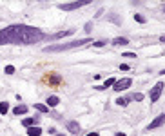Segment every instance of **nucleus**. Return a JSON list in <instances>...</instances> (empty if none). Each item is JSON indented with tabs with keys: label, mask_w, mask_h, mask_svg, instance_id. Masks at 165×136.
I'll use <instances>...</instances> for the list:
<instances>
[{
	"label": "nucleus",
	"mask_w": 165,
	"mask_h": 136,
	"mask_svg": "<svg viewBox=\"0 0 165 136\" xmlns=\"http://www.w3.org/2000/svg\"><path fill=\"white\" fill-rule=\"evenodd\" d=\"M109 20H111V22H116V24H120V20H118V16H115V15H112V16H109Z\"/></svg>",
	"instance_id": "24"
},
{
	"label": "nucleus",
	"mask_w": 165,
	"mask_h": 136,
	"mask_svg": "<svg viewBox=\"0 0 165 136\" xmlns=\"http://www.w3.org/2000/svg\"><path fill=\"white\" fill-rule=\"evenodd\" d=\"M40 2H42V0H40Z\"/></svg>",
	"instance_id": "31"
},
{
	"label": "nucleus",
	"mask_w": 165,
	"mask_h": 136,
	"mask_svg": "<svg viewBox=\"0 0 165 136\" xmlns=\"http://www.w3.org/2000/svg\"><path fill=\"white\" fill-rule=\"evenodd\" d=\"M160 42H163V44H165V35H161V36H160Z\"/></svg>",
	"instance_id": "27"
},
{
	"label": "nucleus",
	"mask_w": 165,
	"mask_h": 136,
	"mask_svg": "<svg viewBox=\"0 0 165 136\" xmlns=\"http://www.w3.org/2000/svg\"><path fill=\"white\" fill-rule=\"evenodd\" d=\"M116 103H118V105H122V107H125L127 103H129V98H118Z\"/></svg>",
	"instance_id": "17"
},
{
	"label": "nucleus",
	"mask_w": 165,
	"mask_h": 136,
	"mask_svg": "<svg viewBox=\"0 0 165 136\" xmlns=\"http://www.w3.org/2000/svg\"><path fill=\"white\" fill-rule=\"evenodd\" d=\"M9 111V103L7 102H0V114H6Z\"/></svg>",
	"instance_id": "15"
},
{
	"label": "nucleus",
	"mask_w": 165,
	"mask_h": 136,
	"mask_svg": "<svg viewBox=\"0 0 165 136\" xmlns=\"http://www.w3.org/2000/svg\"><path fill=\"white\" fill-rule=\"evenodd\" d=\"M75 33V29H65V31H60V33H55L53 36H51V38H64V36H69V35H73Z\"/></svg>",
	"instance_id": "10"
},
{
	"label": "nucleus",
	"mask_w": 165,
	"mask_h": 136,
	"mask_svg": "<svg viewBox=\"0 0 165 136\" xmlns=\"http://www.w3.org/2000/svg\"><path fill=\"white\" fill-rule=\"evenodd\" d=\"M87 136H100V134H98V132H89Z\"/></svg>",
	"instance_id": "26"
},
{
	"label": "nucleus",
	"mask_w": 165,
	"mask_h": 136,
	"mask_svg": "<svg viewBox=\"0 0 165 136\" xmlns=\"http://www.w3.org/2000/svg\"><path fill=\"white\" fill-rule=\"evenodd\" d=\"M163 123H165V114H160L158 118H154V120L151 122V125L147 127V131H152V129H156V127H161Z\"/></svg>",
	"instance_id": "6"
},
{
	"label": "nucleus",
	"mask_w": 165,
	"mask_h": 136,
	"mask_svg": "<svg viewBox=\"0 0 165 136\" xmlns=\"http://www.w3.org/2000/svg\"><path fill=\"white\" fill-rule=\"evenodd\" d=\"M40 122V116H31V118H24L22 123H24V127H31V125H36Z\"/></svg>",
	"instance_id": "7"
},
{
	"label": "nucleus",
	"mask_w": 165,
	"mask_h": 136,
	"mask_svg": "<svg viewBox=\"0 0 165 136\" xmlns=\"http://www.w3.org/2000/svg\"><path fill=\"white\" fill-rule=\"evenodd\" d=\"M91 2H92V0H76V2H71V4H60L58 9H62V11H73V9L84 7V6H87Z\"/></svg>",
	"instance_id": "3"
},
{
	"label": "nucleus",
	"mask_w": 165,
	"mask_h": 136,
	"mask_svg": "<svg viewBox=\"0 0 165 136\" xmlns=\"http://www.w3.org/2000/svg\"><path fill=\"white\" fill-rule=\"evenodd\" d=\"M131 83H132V80H131V78H122V80H116L115 83H112V85H115L112 89L120 93V91H125V89H129V87H131Z\"/></svg>",
	"instance_id": "4"
},
{
	"label": "nucleus",
	"mask_w": 165,
	"mask_h": 136,
	"mask_svg": "<svg viewBox=\"0 0 165 136\" xmlns=\"http://www.w3.org/2000/svg\"><path fill=\"white\" fill-rule=\"evenodd\" d=\"M56 136H64V134H56Z\"/></svg>",
	"instance_id": "30"
},
{
	"label": "nucleus",
	"mask_w": 165,
	"mask_h": 136,
	"mask_svg": "<svg viewBox=\"0 0 165 136\" xmlns=\"http://www.w3.org/2000/svg\"><path fill=\"white\" fill-rule=\"evenodd\" d=\"M85 44H91V38H82V40H73L69 44H56V46H47L44 47V53H58V51H67V49H76Z\"/></svg>",
	"instance_id": "2"
},
{
	"label": "nucleus",
	"mask_w": 165,
	"mask_h": 136,
	"mask_svg": "<svg viewBox=\"0 0 165 136\" xmlns=\"http://www.w3.org/2000/svg\"><path fill=\"white\" fill-rule=\"evenodd\" d=\"M134 20H136V22H140V24H145V22H147V18L143 16V15H140V13L134 15Z\"/></svg>",
	"instance_id": "16"
},
{
	"label": "nucleus",
	"mask_w": 165,
	"mask_h": 136,
	"mask_svg": "<svg viewBox=\"0 0 165 136\" xmlns=\"http://www.w3.org/2000/svg\"><path fill=\"white\" fill-rule=\"evenodd\" d=\"M35 109H36L38 113H44V114H46V113H49V107H47V105H44V103H35Z\"/></svg>",
	"instance_id": "14"
},
{
	"label": "nucleus",
	"mask_w": 165,
	"mask_h": 136,
	"mask_svg": "<svg viewBox=\"0 0 165 136\" xmlns=\"http://www.w3.org/2000/svg\"><path fill=\"white\" fill-rule=\"evenodd\" d=\"M27 113V105H16L15 109H13V114L15 116H20V114H26Z\"/></svg>",
	"instance_id": "11"
},
{
	"label": "nucleus",
	"mask_w": 165,
	"mask_h": 136,
	"mask_svg": "<svg viewBox=\"0 0 165 136\" xmlns=\"http://www.w3.org/2000/svg\"><path fill=\"white\" fill-rule=\"evenodd\" d=\"M127 44H129V40L127 38H122V36L112 40V46H127Z\"/></svg>",
	"instance_id": "13"
},
{
	"label": "nucleus",
	"mask_w": 165,
	"mask_h": 136,
	"mask_svg": "<svg viewBox=\"0 0 165 136\" xmlns=\"http://www.w3.org/2000/svg\"><path fill=\"white\" fill-rule=\"evenodd\" d=\"M123 56H125V58H136L134 53H123Z\"/></svg>",
	"instance_id": "23"
},
{
	"label": "nucleus",
	"mask_w": 165,
	"mask_h": 136,
	"mask_svg": "<svg viewBox=\"0 0 165 136\" xmlns=\"http://www.w3.org/2000/svg\"><path fill=\"white\" fill-rule=\"evenodd\" d=\"M105 44H107L105 40H98V42H92V46H95V47H102V46H105Z\"/></svg>",
	"instance_id": "21"
},
{
	"label": "nucleus",
	"mask_w": 165,
	"mask_h": 136,
	"mask_svg": "<svg viewBox=\"0 0 165 136\" xmlns=\"http://www.w3.org/2000/svg\"><path fill=\"white\" fill-rule=\"evenodd\" d=\"M161 75H165V69H163V71H161Z\"/></svg>",
	"instance_id": "29"
},
{
	"label": "nucleus",
	"mask_w": 165,
	"mask_h": 136,
	"mask_svg": "<svg viewBox=\"0 0 165 136\" xmlns=\"http://www.w3.org/2000/svg\"><path fill=\"white\" fill-rule=\"evenodd\" d=\"M44 38H46V35L42 33V29L24 26V24H15V26H9L0 31V46H6V44L31 46Z\"/></svg>",
	"instance_id": "1"
},
{
	"label": "nucleus",
	"mask_w": 165,
	"mask_h": 136,
	"mask_svg": "<svg viewBox=\"0 0 165 136\" xmlns=\"http://www.w3.org/2000/svg\"><path fill=\"white\" fill-rule=\"evenodd\" d=\"M115 136H125V134H123V132H116Z\"/></svg>",
	"instance_id": "28"
},
{
	"label": "nucleus",
	"mask_w": 165,
	"mask_h": 136,
	"mask_svg": "<svg viewBox=\"0 0 165 136\" xmlns=\"http://www.w3.org/2000/svg\"><path fill=\"white\" fill-rule=\"evenodd\" d=\"M131 98H132V100H136V102H142V100H143V95H142V93H134V95H132Z\"/></svg>",
	"instance_id": "19"
},
{
	"label": "nucleus",
	"mask_w": 165,
	"mask_h": 136,
	"mask_svg": "<svg viewBox=\"0 0 165 136\" xmlns=\"http://www.w3.org/2000/svg\"><path fill=\"white\" fill-rule=\"evenodd\" d=\"M4 73H6V75H13V73H15V67H13V66H6Z\"/></svg>",
	"instance_id": "20"
},
{
	"label": "nucleus",
	"mask_w": 165,
	"mask_h": 136,
	"mask_svg": "<svg viewBox=\"0 0 165 136\" xmlns=\"http://www.w3.org/2000/svg\"><path fill=\"white\" fill-rule=\"evenodd\" d=\"M67 131L73 132V134H78V132H80V125H78V122H67Z\"/></svg>",
	"instance_id": "8"
},
{
	"label": "nucleus",
	"mask_w": 165,
	"mask_h": 136,
	"mask_svg": "<svg viewBox=\"0 0 165 136\" xmlns=\"http://www.w3.org/2000/svg\"><path fill=\"white\" fill-rule=\"evenodd\" d=\"M27 134L29 136H40L42 134V129H40L38 125H31V127H27Z\"/></svg>",
	"instance_id": "9"
},
{
	"label": "nucleus",
	"mask_w": 165,
	"mask_h": 136,
	"mask_svg": "<svg viewBox=\"0 0 165 136\" xmlns=\"http://www.w3.org/2000/svg\"><path fill=\"white\" fill-rule=\"evenodd\" d=\"M115 82H116L115 78H107V80H105V83H104V85H102V89H105V87H111V85H112V83H115Z\"/></svg>",
	"instance_id": "18"
},
{
	"label": "nucleus",
	"mask_w": 165,
	"mask_h": 136,
	"mask_svg": "<svg viewBox=\"0 0 165 136\" xmlns=\"http://www.w3.org/2000/svg\"><path fill=\"white\" fill-rule=\"evenodd\" d=\"M161 91H163V83H161V82H158L156 85H154V87L151 89V95H149L151 102H158V98H160V95H161Z\"/></svg>",
	"instance_id": "5"
},
{
	"label": "nucleus",
	"mask_w": 165,
	"mask_h": 136,
	"mask_svg": "<svg viewBox=\"0 0 165 136\" xmlns=\"http://www.w3.org/2000/svg\"><path fill=\"white\" fill-rule=\"evenodd\" d=\"M120 69H122V71H129V66H127V64H122Z\"/></svg>",
	"instance_id": "25"
},
{
	"label": "nucleus",
	"mask_w": 165,
	"mask_h": 136,
	"mask_svg": "<svg viewBox=\"0 0 165 136\" xmlns=\"http://www.w3.org/2000/svg\"><path fill=\"white\" fill-rule=\"evenodd\" d=\"M58 103H60V98H58V96H55V95L47 98V107H56Z\"/></svg>",
	"instance_id": "12"
},
{
	"label": "nucleus",
	"mask_w": 165,
	"mask_h": 136,
	"mask_svg": "<svg viewBox=\"0 0 165 136\" xmlns=\"http://www.w3.org/2000/svg\"><path fill=\"white\" fill-rule=\"evenodd\" d=\"M84 31H85V33H91V31H92V22H87V24H85V29H84Z\"/></svg>",
	"instance_id": "22"
}]
</instances>
